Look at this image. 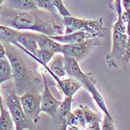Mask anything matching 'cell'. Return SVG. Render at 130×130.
<instances>
[{
	"label": "cell",
	"instance_id": "cell-1",
	"mask_svg": "<svg viewBox=\"0 0 130 130\" xmlns=\"http://www.w3.org/2000/svg\"><path fill=\"white\" fill-rule=\"evenodd\" d=\"M2 11L0 23L18 30H28L52 37L63 34L62 25L54 21L40 17L34 11H21L10 9Z\"/></svg>",
	"mask_w": 130,
	"mask_h": 130
},
{
	"label": "cell",
	"instance_id": "cell-2",
	"mask_svg": "<svg viewBox=\"0 0 130 130\" xmlns=\"http://www.w3.org/2000/svg\"><path fill=\"white\" fill-rule=\"evenodd\" d=\"M6 46V57L9 60L13 71V81L16 91L19 95L28 91H38L40 81L42 80L38 72L32 69L25 57L22 56L17 48L5 43Z\"/></svg>",
	"mask_w": 130,
	"mask_h": 130
},
{
	"label": "cell",
	"instance_id": "cell-3",
	"mask_svg": "<svg viewBox=\"0 0 130 130\" xmlns=\"http://www.w3.org/2000/svg\"><path fill=\"white\" fill-rule=\"evenodd\" d=\"M2 85V90L1 94L3 95V103H5L6 108L11 115L15 124V129H31L35 123L25 114L20 102V95L16 91L14 83H11L10 81H8L3 83Z\"/></svg>",
	"mask_w": 130,
	"mask_h": 130
},
{
	"label": "cell",
	"instance_id": "cell-4",
	"mask_svg": "<svg viewBox=\"0 0 130 130\" xmlns=\"http://www.w3.org/2000/svg\"><path fill=\"white\" fill-rule=\"evenodd\" d=\"M129 36L126 34V24L121 15L118 19L112 28V46L110 54L106 57V62L109 66L118 68V61L122 62Z\"/></svg>",
	"mask_w": 130,
	"mask_h": 130
},
{
	"label": "cell",
	"instance_id": "cell-5",
	"mask_svg": "<svg viewBox=\"0 0 130 130\" xmlns=\"http://www.w3.org/2000/svg\"><path fill=\"white\" fill-rule=\"evenodd\" d=\"M64 34H70L76 31H85L94 37L103 35V23L102 19L90 20L73 17L72 15L63 17Z\"/></svg>",
	"mask_w": 130,
	"mask_h": 130
},
{
	"label": "cell",
	"instance_id": "cell-6",
	"mask_svg": "<svg viewBox=\"0 0 130 130\" xmlns=\"http://www.w3.org/2000/svg\"><path fill=\"white\" fill-rule=\"evenodd\" d=\"M23 111L27 117L34 123L40 119L41 113V95L38 91H28L20 96Z\"/></svg>",
	"mask_w": 130,
	"mask_h": 130
},
{
	"label": "cell",
	"instance_id": "cell-7",
	"mask_svg": "<svg viewBox=\"0 0 130 130\" xmlns=\"http://www.w3.org/2000/svg\"><path fill=\"white\" fill-rule=\"evenodd\" d=\"M95 38H91L79 43L62 45V54L65 57H71L78 61L83 60L89 55L94 47L100 45Z\"/></svg>",
	"mask_w": 130,
	"mask_h": 130
},
{
	"label": "cell",
	"instance_id": "cell-8",
	"mask_svg": "<svg viewBox=\"0 0 130 130\" xmlns=\"http://www.w3.org/2000/svg\"><path fill=\"white\" fill-rule=\"evenodd\" d=\"M41 74L43 81V89L41 94V112L45 113L51 118H54L61 101L51 93L45 74L42 72Z\"/></svg>",
	"mask_w": 130,
	"mask_h": 130
},
{
	"label": "cell",
	"instance_id": "cell-9",
	"mask_svg": "<svg viewBox=\"0 0 130 130\" xmlns=\"http://www.w3.org/2000/svg\"><path fill=\"white\" fill-rule=\"evenodd\" d=\"M13 45L21 50L28 51L34 55H36L39 50L36 39V32L20 30Z\"/></svg>",
	"mask_w": 130,
	"mask_h": 130
},
{
	"label": "cell",
	"instance_id": "cell-10",
	"mask_svg": "<svg viewBox=\"0 0 130 130\" xmlns=\"http://www.w3.org/2000/svg\"><path fill=\"white\" fill-rule=\"evenodd\" d=\"M51 37L62 45L79 43L91 38H94L93 35L85 31H76L70 34H63L60 35L52 36Z\"/></svg>",
	"mask_w": 130,
	"mask_h": 130
},
{
	"label": "cell",
	"instance_id": "cell-11",
	"mask_svg": "<svg viewBox=\"0 0 130 130\" xmlns=\"http://www.w3.org/2000/svg\"><path fill=\"white\" fill-rule=\"evenodd\" d=\"M65 69L67 75L80 81L81 84L88 77V73H85L82 70L79 61L75 58L65 57Z\"/></svg>",
	"mask_w": 130,
	"mask_h": 130
},
{
	"label": "cell",
	"instance_id": "cell-12",
	"mask_svg": "<svg viewBox=\"0 0 130 130\" xmlns=\"http://www.w3.org/2000/svg\"><path fill=\"white\" fill-rule=\"evenodd\" d=\"M36 39L38 47L40 49H46L53 51L55 54L62 53V44L54 40L51 37L43 34L36 33Z\"/></svg>",
	"mask_w": 130,
	"mask_h": 130
},
{
	"label": "cell",
	"instance_id": "cell-13",
	"mask_svg": "<svg viewBox=\"0 0 130 130\" xmlns=\"http://www.w3.org/2000/svg\"><path fill=\"white\" fill-rule=\"evenodd\" d=\"M57 85L65 96H69L72 98L83 86L80 81L69 76L68 78L61 79Z\"/></svg>",
	"mask_w": 130,
	"mask_h": 130
},
{
	"label": "cell",
	"instance_id": "cell-14",
	"mask_svg": "<svg viewBox=\"0 0 130 130\" xmlns=\"http://www.w3.org/2000/svg\"><path fill=\"white\" fill-rule=\"evenodd\" d=\"M47 65L51 71L60 78L64 77L67 74L65 69V57L62 53L55 54Z\"/></svg>",
	"mask_w": 130,
	"mask_h": 130
},
{
	"label": "cell",
	"instance_id": "cell-15",
	"mask_svg": "<svg viewBox=\"0 0 130 130\" xmlns=\"http://www.w3.org/2000/svg\"><path fill=\"white\" fill-rule=\"evenodd\" d=\"M73 98L69 96H65V98L61 101L59 107L57 109L55 118H57L61 123L62 126H64V129H66V122L69 114L71 111Z\"/></svg>",
	"mask_w": 130,
	"mask_h": 130
},
{
	"label": "cell",
	"instance_id": "cell-16",
	"mask_svg": "<svg viewBox=\"0 0 130 130\" xmlns=\"http://www.w3.org/2000/svg\"><path fill=\"white\" fill-rule=\"evenodd\" d=\"M6 8L21 11H34L37 9L34 0H5Z\"/></svg>",
	"mask_w": 130,
	"mask_h": 130
},
{
	"label": "cell",
	"instance_id": "cell-17",
	"mask_svg": "<svg viewBox=\"0 0 130 130\" xmlns=\"http://www.w3.org/2000/svg\"><path fill=\"white\" fill-rule=\"evenodd\" d=\"M15 129V124L8 109L2 103L0 106V130Z\"/></svg>",
	"mask_w": 130,
	"mask_h": 130
},
{
	"label": "cell",
	"instance_id": "cell-18",
	"mask_svg": "<svg viewBox=\"0 0 130 130\" xmlns=\"http://www.w3.org/2000/svg\"><path fill=\"white\" fill-rule=\"evenodd\" d=\"M12 80H13V71L8 57L0 58V86Z\"/></svg>",
	"mask_w": 130,
	"mask_h": 130
},
{
	"label": "cell",
	"instance_id": "cell-19",
	"mask_svg": "<svg viewBox=\"0 0 130 130\" xmlns=\"http://www.w3.org/2000/svg\"><path fill=\"white\" fill-rule=\"evenodd\" d=\"M79 106L81 108V109L83 112V115H84V118H85L86 126L92 122L101 121L100 119V117L98 115V114L95 113L92 109H91V108H89V106H87L86 105H80Z\"/></svg>",
	"mask_w": 130,
	"mask_h": 130
},
{
	"label": "cell",
	"instance_id": "cell-20",
	"mask_svg": "<svg viewBox=\"0 0 130 130\" xmlns=\"http://www.w3.org/2000/svg\"><path fill=\"white\" fill-rule=\"evenodd\" d=\"M34 1L36 4L37 9L39 8L51 13H54L57 11L52 0H34Z\"/></svg>",
	"mask_w": 130,
	"mask_h": 130
},
{
	"label": "cell",
	"instance_id": "cell-21",
	"mask_svg": "<svg viewBox=\"0 0 130 130\" xmlns=\"http://www.w3.org/2000/svg\"><path fill=\"white\" fill-rule=\"evenodd\" d=\"M52 1H53V3H54L57 10L62 17H69V16L72 15L70 11L66 7L62 0H52Z\"/></svg>",
	"mask_w": 130,
	"mask_h": 130
},
{
	"label": "cell",
	"instance_id": "cell-22",
	"mask_svg": "<svg viewBox=\"0 0 130 130\" xmlns=\"http://www.w3.org/2000/svg\"><path fill=\"white\" fill-rule=\"evenodd\" d=\"M101 129L102 130H115L116 127L115 126L114 120L112 117H109L104 114L103 120L101 124Z\"/></svg>",
	"mask_w": 130,
	"mask_h": 130
},
{
	"label": "cell",
	"instance_id": "cell-23",
	"mask_svg": "<svg viewBox=\"0 0 130 130\" xmlns=\"http://www.w3.org/2000/svg\"><path fill=\"white\" fill-rule=\"evenodd\" d=\"M72 112L77 117L78 120L80 121V125L82 126L83 129H86V120H85V118H84V115H83V112L81 109L80 106L77 107L75 109L72 111Z\"/></svg>",
	"mask_w": 130,
	"mask_h": 130
},
{
	"label": "cell",
	"instance_id": "cell-24",
	"mask_svg": "<svg viewBox=\"0 0 130 130\" xmlns=\"http://www.w3.org/2000/svg\"><path fill=\"white\" fill-rule=\"evenodd\" d=\"M130 60V37L128 38V41H127V44L126 46V48L124 51V54L123 55L122 57V62L123 64H125L126 66L128 65V63L129 62Z\"/></svg>",
	"mask_w": 130,
	"mask_h": 130
},
{
	"label": "cell",
	"instance_id": "cell-25",
	"mask_svg": "<svg viewBox=\"0 0 130 130\" xmlns=\"http://www.w3.org/2000/svg\"><path fill=\"white\" fill-rule=\"evenodd\" d=\"M100 121H94L91 123L86 126V129H91V130H100L101 127L100 125Z\"/></svg>",
	"mask_w": 130,
	"mask_h": 130
},
{
	"label": "cell",
	"instance_id": "cell-26",
	"mask_svg": "<svg viewBox=\"0 0 130 130\" xmlns=\"http://www.w3.org/2000/svg\"><path fill=\"white\" fill-rule=\"evenodd\" d=\"M121 5L124 8V12L130 13V0H121Z\"/></svg>",
	"mask_w": 130,
	"mask_h": 130
},
{
	"label": "cell",
	"instance_id": "cell-27",
	"mask_svg": "<svg viewBox=\"0 0 130 130\" xmlns=\"http://www.w3.org/2000/svg\"><path fill=\"white\" fill-rule=\"evenodd\" d=\"M6 57V46L5 44L0 41V58Z\"/></svg>",
	"mask_w": 130,
	"mask_h": 130
},
{
	"label": "cell",
	"instance_id": "cell-28",
	"mask_svg": "<svg viewBox=\"0 0 130 130\" xmlns=\"http://www.w3.org/2000/svg\"><path fill=\"white\" fill-rule=\"evenodd\" d=\"M2 103H3V98H2V95L1 91H0V106Z\"/></svg>",
	"mask_w": 130,
	"mask_h": 130
},
{
	"label": "cell",
	"instance_id": "cell-29",
	"mask_svg": "<svg viewBox=\"0 0 130 130\" xmlns=\"http://www.w3.org/2000/svg\"><path fill=\"white\" fill-rule=\"evenodd\" d=\"M5 1V0H0V5H2V4L4 3Z\"/></svg>",
	"mask_w": 130,
	"mask_h": 130
},
{
	"label": "cell",
	"instance_id": "cell-30",
	"mask_svg": "<svg viewBox=\"0 0 130 130\" xmlns=\"http://www.w3.org/2000/svg\"><path fill=\"white\" fill-rule=\"evenodd\" d=\"M2 5H0V16H1V12H2ZM1 24V23H0Z\"/></svg>",
	"mask_w": 130,
	"mask_h": 130
}]
</instances>
